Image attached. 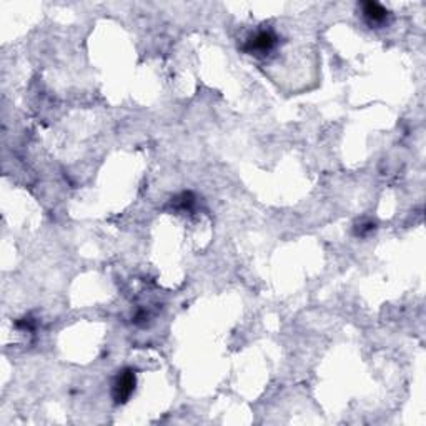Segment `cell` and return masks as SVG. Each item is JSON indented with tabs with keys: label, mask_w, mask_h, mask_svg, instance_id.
Instances as JSON below:
<instances>
[{
	"label": "cell",
	"mask_w": 426,
	"mask_h": 426,
	"mask_svg": "<svg viewBox=\"0 0 426 426\" xmlns=\"http://www.w3.org/2000/svg\"><path fill=\"white\" fill-rule=\"evenodd\" d=\"M135 383H137V380H135L134 370H130V368L122 370L114 381L112 396H114L115 403L117 405L127 403L129 398L132 396V393L135 390Z\"/></svg>",
	"instance_id": "obj_1"
},
{
	"label": "cell",
	"mask_w": 426,
	"mask_h": 426,
	"mask_svg": "<svg viewBox=\"0 0 426 426\" xmlns=\"http://www.w3.org/2000/svg\"><path fill=\"white\" fill-rule=\"evenodd\" d=\"M277 35L272 30H260L246 41L244 50L248 54H268L277 45Z\"/></svg>",
	"instance_id": "obj_2"
},
{
	"label": "cell",
	"mask_w": 426,
	"mask_h": 426,
	"mask_svg": "<svg viewBox=\"0 0 426 426\" xmlns=\"http://www.w3.org/2000/svg\"><path fill=\"white\" fill-rule=\"evenodd\" d=\"M361 9H363V15L370 23H383L390 15V12L378 2H365Z\"/></svg>",
	"instance_id": "obj_3"
}]
</instances>
